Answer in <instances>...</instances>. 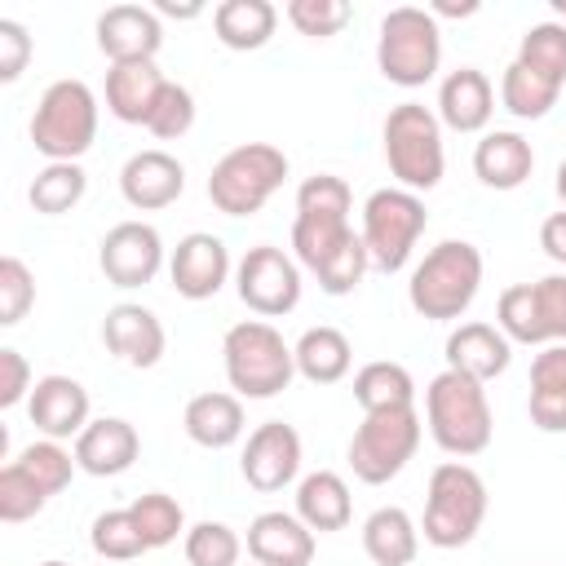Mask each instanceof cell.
<instances>
[{
	"label": "cell",
	"instance_id": "1",
	"mask_svg": "<svg viewBox=\"0 0 566 566\" xmlns=\"http://www.w3.org/2000/svg\"><path fill=\"white\" fill-rule=\"evenodd\" d=\"M424 420H429V433L433 442L447 451V455H482L491 447V433H495V416H491V402H486V385L464 376V371H438L424 389Z\"/></svg>",
	"mask_w": 566,
	"mask_h": 566
},
{
	"label": "cell",
	"instance_id": "2",
	"mask_svg": "<svg viewBox=\"0 0 566 566\" xmlns=\"http://www.w3.org/2000/svg\"><path fill=\"white\" fill-rule=\"evenodd\" d=\"M482 287V252L469 239H442L424 252V261L411 270L407 301L429 323L460 318Z\"/></svg>",
	"mask_w": 566,
	"mask_h": 566
},
{
	"label": "cell",
	"instance_id": "3",
	"mask_svg": "<svg viewBox=\"0 0 566 566\" xmlns=\"http://www.w3.org/2000/svg\"><path fill=\"white\" fill-rule=\"evenodd\" d=\"M226 380L239 398H274L296 376V354L265 318H243L221 340Z\"/></svg>",
	"mask_w": 566,
	"mask_h": 566
},
{
	"label": "cell",
	"instance_id": "4",
	"mask_svg": "<svg viewBox=\"0 0 566 566\" xmlns=\"http://www.w3.org/2000/svg\"><path fill=\"white\" fill-rule=\"evenodd\" d=\"M486 522V482L464 460H442L424 491V539L433 548H464Z\"/></svg>",
	"mask_w": 566,
	"mask_h": 566
},
{
	"label": "cell",
	"instance_id": "5",
	"mask_svg": "<svg viewBox=\"0 0 566 566\" xmlns=\"http://www.w3.org/2000/svg\"><path fill=\"white\" fill-rule=\"evenodd\" d=\"M97 137V97L84 80H53L31 115V146L49 164H80Z\"/></svg>",
	"mask_w": 566,
	"mask_h": 566
},
{
	"label": "cell",
	"instance_id": "6",
	"mask_svg": "<svg viewBox=\"0 0 566 566\" xmlns=\"http://www.w3.org/2000/svg\"><path fill=\"white\" fill-rule=\"evenodd\" d=\"M442 62V31L438 18L420 4H398L380 18L376 35V66L398 88H420L438 75Z\"/></svg>",
	"mask_w": 566,
	"mask_h": 566
},
{
	"label": "cell",
	"instance_id": "7",
	"mask_svg": "<svg viewBox=\"0 0 566 566\" xmlns=\"http://www.w3.org/2000/svg\"><path fill=\"white\" fill-rule=\"evenodd\" d=\"M385 164L402 190H433L447 172L442 119L424 102H398L385 115Z\"/></svg>",
	"mask_w": 566,
	"mask_h": 566
},
{
	"label": "cell",
	"instance_id": "8",
	"mask_svg": "<svg viewBox=\"0 0 566 566\" xmlns=\"http://www.w3.org/2000/svg\"><path fill=\"white\" fill-rule=\"evenodd\" d=\"M287 177V155L270 142H243L226 150L208 172V199L226 217H252Z\"/></svg>",
	"mask_w": 566,
	"mask_h": 566
},
{
	"label": "cell",
	"instance_id": "9",
	"mask_svg": "<svg viewBox=\"0 0 566 566\" xmlns=\"http://www.w3.org/2000/svg\"><path fill=\"white\" fill-rule=\"evenodd\" d=\"M349 208H354V195L345 186V177L336 172H314L301 181L296 190V221H292V252H296V265L314 270L332 248H340L354 226H349Z\"/></svg>",
	"mask_w": 566,
	"mask_h": 566
},
{
	"label": "cell",
	"instance_id": "10",
	"mask_svg": "<svg viewBox=\"0 0 566 566\" xmlns=\"http://www.w3.org/2000/svg\"><path fill=\"white\" fill-rule=\"evenodd\" d=\"M429 226V212H424V199L416 190H402V186H385V190H371L367 203H363V248L371 256V270L380 274H398L420 234Z\"/></svg>",
	"mask_w": 566,
	"mask_h": 566
},
{
	"label": "cell",
	"instance_id": "11",
	"mask_svg": "<svg viewBox=\"0 0 566 566\" xmlns=\"http://www.w3.org/2000/svg\"><path fill=\"white\" fill-rule=\"evenodd\" d=\"M420 447V411L398 407V411H371L349 438V469L367 486H385L407 469V460Z\"/></svg>",
	"mask_w": 566,
	"mask_h": 566
},
{
	"label": "cell",
	"instance_id": "12",
	"mask_svg": "<svg viewBox=\"0 0 566 566\" xmlns=\"http://www.w3.org/2000/svg\"><path fill=\"white\" fill-rule=\"evenodd\" d=\"M495 327L513 345H562L566 340V270L500 292Z\"/></svg>",
	"mask_w": 566,
	"mask_h": 566
},
{
	"label": "cell",
	"instance_id": "13",
	"mask_svg": "<svg viewBox=\"0 0 566 566\" xmlns=\"http://www.w3.org/2000/svg\"><path fill=\"white\" fill-rule=\"evenodd\" d=\"M234 292L239 301L261 318H283L301 305V265L274 243H256L234 265Z\"/></svg>",
	"mask_w": 566,
	"mask_h": 566
},
{
	"label": "cell",
	"instance_id": "14",
	"mask_svg": "<svg viewBox=\"0 0 566 566\" xmlns=\"http://www.w3.org/2000/svg\"><path fill=\"white\" fill-rule=\"evenodd\" d=\"M97 265L111 287H142L164 265V239L150 221H119L102 234Z\"/></svg>",
	"mask_w": 566,
	"mask_h": 566
},
{
	"label": "cell",
	"instance_id": "15",
	"mask_svg": "<svg viewBox=\"0 0 566 566\" xmlns=\"http://www.w3.org/2000/svg\"><path fill=\"white\" fill-rule=\"evenodd\" d=\"M239 473L252 491L261 495H274L283 491L287 482H296L301 473V433L287 424V420H265L248 433L243 442V460H239Z\"/></svg>",
	"mask_w": 566,
	"mask_h": 566
},
{
	"label": "cell",
	"instance_id": "16",
	"mask_svg": "<svg viewBox=\"0 0 566 566\" xmlns=\"http://www.w3.org/2000/svg\"><path fill=\"white\" fill-rule=\"evenodd\" d=\"M168 279L177 287V296L186 301H208L226 287L230 279V252L217 234L208 230H195L186 239H177L172 256H168Z\"/></svg>",
	"mask_w": 566,
	"mask_h": 566
},
{
	"label": "cell",
	"instance_id": "17",
	"mask_svg": "<svg viewBox=\"0 0 566 566\" xmlns=\"http://www.w3.org/2000/svg\"><path fill=\"white\" fill-rule=\"evenodd\" d=\"M102 340H106V349L124 363V367H155L159 358H164V349H168V332H164V323L155 318V310H146V305H133V301H119V305H111L106 310V318H102Z\"/></svg>",
	"mask_w": 566,
	"mask_h": 566
},
{
	"label": "cell",
	"instance_id": "18",
	"mask_svg": "<svg viewBox=\"0 0 566 566\" xmlns=\"http://www.w3.org/2000/svg\"><path fill=\"white\" fill-rule=\"evenodd\" d=\"M181 190H186V168L168 150H137L119 168V195L137 212H159V208L177 203Z\"/></svg>",
	"mask_w": 566,
	"mask_h": 566
},
{
	"label": "cell",
	"instance_id": "19",
	"mask_svg": "<svg viewBox=\"0 0 566 566\" xmlns=\"http://www.w3.org/2000/svg\"><path fill=\"white\" fill-rule=\"evenodd\" d=\"M164 44V27L159 13L146 4H111L97 18V49L115 62H155Z\"/></svg>",
	"mask_w": 566,
	"mask_h": 566
},
{
	"label": "cell",
	"instance_id": "20",
	"mask_svg": "<svg viewBox=\"0 0 566 566\" xmlns=\"http://www.w3.org/2000/svg\"><path fill=\"white\" fill-rule=\"evenodd\" d=\"M27 416L53 442L80 438L84 424H88V389L75 376H57V371L53 376H40L35 389H31V398H27Z\"/></svg>",
	"mask_w": 566,
	"mask_h": 566
},
{
	"label": "cell",
	"instance_id": "21",
	"mask_svg": "<svg viewBox=\"0 0 566 566\" xmlns=\"http://www.w3.org/2000/svg\"><path fill=\"white\" fill-rule=\"evenodd\" d=\"M142 455V438L124 416H97L75 438V464L93 478H119Z\"/></svg>",
	"mask_w": 566,
	"mask_h": 566
},
{
	"label": "cell",
	"instance_id": "22",
	"mask_svg": "<svg viewBox=\"0 0 566 566\" xmlns=\"http://www.w3.org/2000/svg\"><path fill=\"white\" fill-rule=\"evenodd\" d=\"M314 548V531L296 513L270 509L248 522V553L256 566H310Z\"/></svg>",
	"mask_w": 566,
	"mask_h": 566
},
{
	"label": "cell",
	"instance_id": "23",
	"mask_svg": "<svg viewBox=\"0 0 566 566\" xmlns=\"http://www.w3.org/2000/svg\"><path fill=\"white\" fill-rule=\"evenodd\" d=\"M509 363H513V340L495 323H460L447 336V367L451 371H464V376L486 385V380L504 376Z\"/></svg>",
	"mask_w": 566,
	"mask_h": 566
},
{
	"label": "cell",
	"instance_id": "24",
	"mask_svg": "<svg viewBox=\"0 0 566 566\" xmlns=\"http://www.w3.org/2000/svg\"><path fill=\"white\" fill-rule=\"evenodd\" d=\"M495 115V88L478 66H455L438 88V119L451 133H482Z\"/></svg>",
	"mask_w": 566,
	"mask_h": 566
},
{
	"label": "cell",
	"instance_id": "25",
	"mask_svg": "<svg viewBox=\"0 0 566 566\" xmlns=\"http://www.w3.org/2000/svg\"><path fill=\"white\" fill-rule=\"evenodd\" d=\"M473 172L482 186L491 190H517L531 172H535V150L522 133L513 128H495L482 133V142L473 146Z\"/></svg>",
	"mask_w": 566,
	"mask_h": 566
},
{
	"label": "cell",
	"instance_id": "26",
	"mask_svg": "<svg viewBox=\"0 0 566 566\" xmlns=\"http://www.w3.org/2000/svg\"><path fill=\"white\" fill-rule=\"evenodd\" d=\"M181 424H186V438L195 447H208V451H226L243 438V402L239 394H221V389H208V394H195L181 411Z\"/></svg>",
	"mask_w": 566,
	"mask_h": 566
},
{
	"label": "cell",
	"instance_id": "27",
	"mask_svg": "<svg viewBox=\"0 0 566 566\" xmlns=\"http://www.w3.org/2000/svg\"><path fill=\"white\" fill-rule=\"evenodd\" d=\"M164 71L155 62H115L106 71V111L119 124H146L159 93H164Z\"/></svg>",
	"mask_w": 566,
	"mask_h": 566
},
{
	"label": "cell",
	"instance_id": "28",
	"mask_svg": "<svg viewBox=\"0 0 566 566\" xmlns=\"http://www.w3.org/2000/svg\"><path fill=\"white\" fill-rule=\"evenodd\" d=\"M296 517L314 531V535H327V531H345L349 517H354V500H349V482L332 469H314L301 478L296 486Z\"/></svg>",
	"mask_w": 566,
	"mask_h": 566
},
{
	"label": "cell",
	"instance_id": "29",
	"mask_svg": "<svg viewBox=\"0 0 566 566\" xmlns=\"http://www.w3.org/2000/svg\"><path fill=\"white\" fill-rule=\"evenodd\" d=\"M531 424L539 433H566V340L544 345L531 363Z\"/></svg>",
	"mask_w": 566,
	"mask_h": 566
},
{
	"label": "cell",
	"instance_id": "30",
	"mask_svg": "<svg viewBox=\"0 0 566 566\" xmlns=\"http://www.w3.org/2000/svg\"><path fill=\"white\" fill-rule=\"evenodd\" d=\"M296 354V376H305L310 385H336L349 376V363H354V349H349V336L340 327H305L301 340L292 345Z\"/></svg>",
	"mask_w": 566,
	"mask_h": 566
},
{
	"label": "cell",
	"instance_id": "31",
	"mask_svg": "<svg viewBox=\"0 0 566 566\" xmlns=\"http://www.w3.org/2000/svg\"><path fill=\"white\" fill-rule=\"evenodd\" d=\"M363 553L376 566H411L420 553V531L407 509L385 504L363 522Z\"/></svg>",
	"mask_w": 566,
	"mask_h": 566
},
{
	"label": "cell",
	"instance_id": "32",
	"mask_svg": "<svg viewBox=\"0 0 566 566\" xmlns=\"http://www.w3.org/2000/svg\"><path fill=\"white\" fill-rule=\"evenodd\" d=\"M274 27H279V9L270 0H221L212 9V31L234 53H252L270 44Z\"/></svg>",
	"mask_w": 566,
	"mask_h": 566
},
{
	"label": "cell",
	"instance_id": "33",
	"mask_svg": "<svg viewBox=\"0 0 566 566\" xmlns=\"http://www.w3.org/2000/svg\"><path fill=\"white\" fill-rule=\"evenodd\" d=\"M354 402L363 407V416L416 407V380H411V371L402 363H389V358L363 363L354 371Z\"/></svg>",
	"mask_w": 566,
	"mask_h": 566
},
{
	"label": "cell",
	"instance_id": "34",
	"mask_svg": "<svg viewBox=\"0 0 566 566\" xmlns=\"http://www.w3.org/2000/svg\"><path fill=\"white\" fill-rule=\"evenodd\" d=\"M84 190H88V172H84L80 164H44V168L31 177L27 199H31L35 212L62 217V212H71V208L84 199Z\"/></svg>",
	"mask_w": 566,
	"mask_h": 566
},
{
	"label": "cell",
	"instance_id": "35",
	"mask_svg": "<svg viewBox=\"0 0 566 566\" xmlns=\"http://www.w3.org/2000/svg\"><path fill=\"white\" fill-rule=\"evenodd\" d=\"M513 62H522L531 75L566 88V22H535L522 35Z\"/></svg>",
	"mask_w": 566,
	"mask_h": 566
},
{
	"label": "cell",
	"instance_id": "36",
	"mask_svg": "<svg viewBox=\"0 0 566 566\" xmlns=\"http://www.w3.org/2000/svg\"><path fill=\"white\" fill-rule=\"evenodd\" d=\"M557 97H562V88L548 84V80H539V75H531L522 62H509L504 66L500 102H504L509 115H517V119H544L557 106Z\"/></svg>",
	"mask_w": 566,
	"mask_h": 566
},
{
	"label": "cell",
	"instance_id": "37",
	"mask_svg": "<svg viewBox=\"0 0 566 566\" xmlns=\"http://www.w3.org/2000/svg\"><path fill=\"white\" fill-rule=\"evenodd\" d=\"M371 270V256H367V248H363V234H349L340 248H332L310 274L318 279V287L327 292V296H349L358 283H363V274Z\"/></svg>",
	"mask_w": 566,
	"mask_h": 566
},
{
	"label": "cell",
	"instance_id": "38",
	"mask_svg": "<svg viewBox=\"0 0 566 566\" xmlns=\"http://www.w3.org/2000/svg\"><path fill=\"white\" fill-rule=\"evenodd\" d=\"M128 513H133V522H137V531H142V539H146V548H168V544L186 531L181 504H177L172 495H164V491L137 495V500L128 504Z\"/></svg>",
	"mask_w": 566,
	"mask_h": 566
},
{
	"label": "cell",
	"instance_id": "39",
	"mask_svg": "<svg viewBox=\"0 0 566 566\" xmlns=\"http://www.w3.org/2000/svg\"><path fill=\"white\" fill-rule=\"evenodd\" d=\"M88 544H93V553L106 557V562H133V557L150 553L128 509H106V513H97V517H93V531H88Z\"/></svg>",
	"mask_w": 566,
	"mask_h": 566
},
{
	"label": "cell",
	"instance_id": "40",
	"mask_svg": "<svg viewBox=\"0 0 566 566\" xmlns=\"http://www.w3.org/2000/svg\"><path fill=\"white\" fill-rule=\"evenodd\" d=\"M186 548V562L190 566H239V553H243V539L234 535V526L226 522H195L181 539Z\"/></svg>",
	"mask_w": 566,
	"mask_h": 566
},
{
	"label": "cell",
	"instance_id": "41",
	"mask_svg": "<svg viewBox=\"0 0 566 566\" xmlns=\"http://www.w3.org/2000/svg\"><path fill=\"white\" fill-rule=\"evenodd\" d=\"M18 464L49 491V500L57 495V491H66L71 486V478H75V451H66L62 442H53V438H40V442H31V447H22V455H18Z\"/></svg>",
	"mask_w": 566,
	"mask_h": 566
},
{
	"label": "cell",
	"instance_id": "42",
	"mask_svg": "<svg viewBox=\"0 0 566 566\" xmlns=\"http://www.w3.org/2000/svg\"><path fill=\"white\" fill-rule=\"evenodd\" d=\"M44 504H49V491L18 460H9L0 469V522H31Z\"/></svg>",
	"mask_w": 566,
	"mask_h": 566
},
{
	"label": "cell",
	"instance_id": "43",
	"mask_svg": "<svg viewBox=\"0 0 566 566\" xmlns=\"http://www.w3.org/2000/svg\"><path fill=\"white\" fill-rule=\"evenodd\" d=\"M146 128L159 137V142H177V137H186L190 128H195V93L186 88V84H164V93H159V102H155V111H150V119H146Z\"/></svg>",
	"mask_w": 566,
	"mask_h": 566
},
{
	"label": "cell",
	"instance_id": "44",
	"mask_svg": "<svg viewBox=\"0 0 566 566\" xmlns=\"http://www.w3.org/2000/svg\"><path fill=\"white\" fill-rule=\"evenodd\" d=\"M35 305V274L22 256H0V327H18Z\"/></svg>",
	"mask_w": 566,
	"mask_h": 566
},
{
	"label": "cell",
	"instance_id": "45",
	"mask_svg": "<svg viewBox=\"0 0 566 566\" xmlns=\"http://www.w3.org/2000/svg\"><path fill=\"white\" fill-rule=\"evenodd\" d=\"M354 18V9L345 0H287V22L310 35V40H327L336 35L345 22Z\"/></svg>",
	"mask_w": 566,
	"mask_h": 566
},
{
	"label": "cell",
	"instance_id": "46",
	"mask_svg": "<svg viewBox=\"0 0 566 566\" xmlns=\"http://www.w3.org/2000/svg\"><path fill=\"white\" fill-rule=\"evenodd\" d=\"M31 62V35L22 22L13 18H0V80L13 84Z\"/></svg>",
	"mask_w": 566,
	"mask_h": 566
},
{
	"label": "cell",
	"instance_id": "47",
	"mask_svg": "<svg viewBox=\"0 0 566 566\" xmlns=\"http://www.w3.org/2000/svg\"><path fill=\"white\" fill-rule=\"evenodd\" d=\"M35 380H31V367L18 349H0V407H18L22 398H31Z\"/></svg>",
	"mask_w": 566,
	"mask_h": 566
},
{
	"label": "cell",
	"instance_id": "48",
	"mask_svg": "<svg viewBox=\"0 0 566 566\" xmlns=\"http://www.w3.org/2000/svg\"><path fill=\"white\" fill-rule=\"evenodd\" d=\"M539 248H544L548 261H557V265L566 270V208L553 212V217H544V226H539Z\"/></svg>",
	"mask_w": 566,
	"mask_h": 566
},
{
	"label": "cell",
	"instance_id": "49",
	"mask_svg": "<svg viewBox=\"0 0 566 566\" xmlns=\"http://www.w3.org/2000/svg\"><path fill=\"white\" fill-rule=\"evenodd\" d=\"M433 18H469V13H478V0H464V4H451V0H438L433 9H429Z\"/></svg>",
	"mask_w": 566,
	"mask_h": 566
},
{
	"label": "cell",
	"instance_id": "50",
	"mask_svg": "<svg viewBox=\"0 0 566 566\" xmlns=\"http://www.w3.org/2000/svg\"><path fill=\"white\" fill-rule=\"evenodd\" d=\"M155 13H164V18H199L203 4H172V0H159Z\"/></svg>",
	"mask_w": 566,
	"mask_h": 566
},
{
	"label": "cell",
	"instance_id": "51",
	"mask_svg": "<svg viewBox=\"0 0 566 566\" xmlns=\"http://www.w3.org/2000/svg\"><path fill=\"white\" fill-rule=\"evenodd\" d=\"M557 199H562V203H566V159H562V164H557Z\"/></svg>",
	"mask_w": 566,
	"mask_h": 566
},
{
	"label": "cell",
	"instance_id": "52",
	"mask_svg": "<svg viewBox=\"0 0 566 566\" xmlns=\"http://www.w3.org/2000/svg\"><path fill=\"white\" fill-rule=\"evenodd\" d=\"M40 566H66V562H40Z\"/></svg>",
	"mask_w": 566,
	"mask_h": 566
},
{
	"label": "cell",
	"instance_id": "53",
	"mask_svg": "<svg viewBox=\"0 0 566 566\" xmlns=\"http://www.w3.org/2000/svg\"><path fill=\"white\" fill-rule=\"evenodd\" d=\"M252 566H256V562H252Z\"/></svg>",
	"mask_w": 566,
	"mask_h": 566
}]
</instances>
